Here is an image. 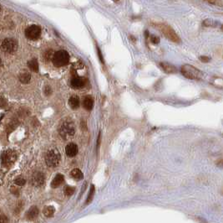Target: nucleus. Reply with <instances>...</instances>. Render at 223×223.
Segmentation results:
<instances>
[{
    "label": "nucleus",
    "instance_id": "f257e3e1",
    "mask_svg": "<svg viewBox=\"0 0 223 223\" xmlns=\"http://www.w3.org/2000/svg\"><path fill=\"white\" fill-rule=\"evenodd\" d=\"M180 72L183 77H185L187 79L194 80V81L202 79L203 77L202 72H200L196 67L189 64L183 65L182 66L180 67Z\"/></svg>",
    "mask_w": 223,
    "mask_h": 223
},
{
    "label": "nucleus",
    "instance_id": "f03ea898",
    "mask_svg": "<svg viewBox=\"0 0 223 223\" xmlns=\"http://www.w3.org/2000/svg\"><path fill=\"white\" fill-rule=\"evenodd\" d=\"M155 26L169 40L175 42V43H179L180 41V37H179V35H178L176 32H175L170 26L163 23L155 24Z\"/></svg>",
    "mask_w": 223,
    "mask_h": 223
},
{
    "label": "nucleus",
    "instance_id": "7ed1b4c3",
    "mask_svg": "<svg viewBox=\"0 0 223 223\" xmlns=\"http://www.w3.org/2000/svg\"><path fill=\"white\" fill-rule=\"evenodd\" d=\"M58 133L63 139H69L74 135V124L70 121H64L58 128Z\"/></svg>",
    "mask_w": 223,
    "mask_h": 223
},
{
    "label": "nucleus",
    "instance_id": "20e7f679",
    "mask_svg": "<svg viewBox=\"0 0 223 223\" xmlns=\"http://www.w3.org/2000/svg\"><path fill=\"white\" fill-rule=\"evenodd\" d=\"M60 159V154L57 149H49L45 155L46 164L49 167H55L59 164Z\"/></svg>",
    "mask_w": 223,
    "mask_h": 223
},
{
    "label": "nucleus",
    "instance_id": "39448f33",
    "mask_svg": "<svg viewBox=\"0 0 223 223\" xmlns=\"http://www.w3.org/2000/svg\"><path fill=\"white\" fill-rule=\"evenodd\" d=\"M53 63L56 66H63L68 63L69 61V56L68 52L65 50H58L55 52L53 56Z\"/></svg>",
    "mask_w": 223,
    "mask_h": 223
},
{
    "label": "nucleus",
    "instance_id": "423d86ee",
    "mask_svg": "<svg viewBox=\"0 0 223 223\" xmlns=\"http://www.w3.org/2000/svg\"><path fill=\"white\" fill-rule=\"evenodd\" d=\"M1 48L6 53H13L18 49V43L14 39H5L2 42Z\"/></svg>",
    "mask_w": 223,
    "mask_h": 223
},
{
    "label": "nucleus",
    "instance_id": "0eeeda50",
    "mask_svg": "<svg viewBox=\"0 0 223 223\" xmlns=\"http://www.w3.org/2000/svg\"><path fill=\"white\" fill-rule=\"evenodd\" d=\"M1 160H2V164H3V166H10L11 164H13L16 160L15 153L11 149L6 150L1 155Z\"/></svg>",
    "mask_w": 223,
    "mask_h": 223
},
{
    "label": "nucleus",
    "instance_id": "6e6552de",
    "mask_svg": "<svg viewBox=\"0 0 223 223\" xmlns=\"http://www.w3.org/2000/svg\"><path fill=\"white\" fill-rule=\"evenodd\" d=\"M41 29L38 25L28 26L25 29V35L29 40H36L40 36Z\"/></svg>",
    "mask_w": 223,
    "mask_h": 223
},
{
    "label": "nucleus",
    "instance_id": "1a4fd4ad",
    "mask_svg": "<svg viewBox=\"0 0 223 223\" xmlns=\"http://www.w3.org/2000/svg\"><path fill=\"white\" fill-rule=\"evenodd\" d=\"M31 183L32 185L39 187L44 184V175L41 172H35L33 173L32 177H31Z\"/></svg>",
    "mask_w": 223,
    "mask_h": 223
},
{
    "label": "nucleus",
    "instance_id": "9d476101",
    "mask_svg": "<svg viewBox=\"0 0 223 223\" xmlns=\"http://www.w3.org/2000/svg\"><path fill=\"white\" fill-rule=\"evenodd\" d=\"M160 66L167 74H174V73L177 72L176 67L174 65L168 63V62H160Z\"/></svg>",
    "mask_w": 223,
    "mask_h": 223
},
{
    "label": "nucleus",
    "instance_id": "9b49d317",
    "mask_svg": "<svg viewBox=\"0 0 223 223\" xmlns=\"http://www.w3.org/2000/svg\"><path fill=\"white\" fill-rule=\"evenodd\" d=\"M65 152L68 157H74L78 153V147L75 144L70 143L66 146Z\"/></svg>",
    "mask_w": 223,
    "mask_h": 223
},
{
    "label": "nucleus",
    "instance_id": "f8f14e48",
    "mask_svg": "<svg viewBox=\"0 0 223 223\" xmlns=\"http://www.w3.org/2000/svg\"><path fill=\"white\" fill-rule=\"evenodd\" d=\"M84 85H85V80L82 77H73V79L71 80V86L73 88H81Z\"/></svg>",
    "mask_w": 223,
    "mask_h": 223
},
{
    "label": "nucleus",
    "instance_id": "ddd939ff",
    "mask_svg": "<svg viewBox=\"0 0 223 223\" xmlns=\"http://www.w3.org/2000/svg\"><path fill=\"white\" fill-rule=\"evenodd\" d=\"M38 213H39V210H38V207L36 206H32L28 209V210L26 213V217L28 220H33L35 218L38 217Z\"/></svg>",
    "mask_w": 223,
    "mask_h": 223
},
{
    "label": "nucleus",
    "instance_id": "4468645a",
    "mask_svg": "<svg viewBox=\"0 0 223 223\" xmlns=\"http://www.w3.org/2000/svg\"><path fill=\"white\" fill-rule=\"evenodd\" d=\"M63 180H64V179H63V174H58L55 177H54V178H53V180H52V182H51V187L52 188L58 187V186L63 182Z\"/></svg>",
    "mask_w": 223,
    "mask_h": 223
},
{
    "label": "nucleus",
    "instance_id": "2eb2a0df",
    "mask_svg": "<svg viewBox=\"0 0 223 223\" xmlns=\"http://www.w3.org/2000/svg\"><path fill=\"white\" fill-rule=\"evenodd\" d=\"M83 105H84V108H85L86 110H91L93 107H94V99H93V98L90 97V96L85 97L84 99Z\"/></svg>",
    "mask_w": 223,
    "mask_h": 223
},
{
    "label": "nucleus",
    "instance_id": "dca6fc26",
    "mask_svg": "<svg viewBox=\"0 0 223 223\" xmlns=\"http://www.w3.org/2000/svg\"><path fill=\"white\" fill-rule=\"evenodd\" d=\"M31 79V75L29 74V72H26V71H23L22 72H20L19 74V81L23 84H27L28 82H30Z\"/></svg>",
    "mask_w": 223,
    "mask_h": 223
},
{
    "label": "nucleus",
    "instance_id": "f3484780",
    "mask_svg": "<svg viewBox=\"0 0 223 223\" xmlns=\"http://www.w3.org/2000/svg\"><path fill=\"white\" fill-rule=\"evenodd\" d=\"M68 104L73 109H76V108H79V99L77 97H75V96H73V97H71L69 98Z\"/></svg>",
    "mask_w": 223,
    "mask_h": 223
},
{
    "label": "nucleus",
    "instance_id": "a211bd4d",
    "mask_svg": "<svg viewBox=\"0 0 223 223\" xmlns=\"http://www.w3.org/2000/svg\"><path fill=\"white\" fill-rule=\"evenodd\" d=\"M70 174H71V176L73 177V179H75V180H82V179H83V177H84V174H83L82 171L79 169H73V170L71 171Z\"/></svg>",
    "mask_w": 223,
    "mask_h": 223
},
{
    "label": "nucleus",
    "instance_id": "6ab92c4d",
    "mask_svg": "<svg viewBox=\"0 0 223 223\" xmlns=\"http://www.w3.org/2000/svg\"><path fill=\"white\" fill-rule=\"evenodd\" d=\"M54 211H55L54 208H53V206H50V205L45 206L43 210V215H45L46 217H52L53 214H54Z\"/></svg>",
    "mask_w": 223,
    "mask_h": 223
},
{
    "label": "nucleus",
    "instance_id": "aec40b11",
    "mask_svg": "<svg viewBox=\"0 0 223 223\" xmlns=\"http://www.w3.org/2000/svg\"><path fill=\"white\" fill-rule=\"evenodd\" d=\"M28 66L29 69L33 72H38V61L35 59H33L28 62Z\"/></svg>",
    "mask_w": 223,
    "mask_h": 223
},
{
    "label": "nucleus",
    "instance_id": "412c9836",
    "mask_svg": "<svg viewBox=\"0 0 223 223\" xmlns=\"http://www.w3.org/2000/svg\"><path fill=\"white\" fill-rule=\"evenodd\" d=\"M202 24L205 27H215L218 24V23L211 19H205V20L203 21Z\"/></svg>",
    "mask_w": 223,
    "mask_h": 223
},
{
    "label": "nucleus",
    "instance_id": "4be33fe9",
    "mask_svg": "<svg viewBox=\"0 0 223 223\" xmlns=\"http://www.w3.org/2000/svg\"><path fill=\"white\" fill-rule=\"evenodd\" d=\"M94 185H91L90 190H89V195H88V197H87L86 204H89V202H91V200H93V198H94Z\"/></svg>",
    "mask_w": 223,
    "mask_h": 223
},
{
    "label": "nucleus",
    "instance_id": "5701e85b",
    "mask_svg": "<svg viewBox=\"0 0 223 223\" xmlns=\"http://www.w3.org/2000/svg\"><path fill=\"white\" fill-rule=\"evenodd\" d=\"M73 192H74V188L72 187V186H66V187L64 188V194H65V195H67V196L72 195L73 194Z\"/></svg>",
    "mask_w": 223,
    "mask_h": 223
},
{
    "label": "nucleus",
    "instance_id": "b1692460",
    "mask_svg": "<svg viewBox=\"0 0 223 223\" xmlns=\"http://www.w3.org/2000/svg\"><path fill=\"white\" fill-rule=\"evenodd\" d=\"M14 182H15V184L17 185H19V186H23L24 184H25V180L24 179H23V178H21V177H19V178H17L15 180H14Z\"/></svg>",
    "mask_w": 223,
    "mask_h": 223
},
{
    "label": "nucleus",
    "instance_id": "393cba45",
    "mask_svg": "<svg viewBox=\"0 0 223 223\" xmlns=\"http://www.w3.org/2000/svg\"><path fill=\"white\" fill-rule=\"evenodd\" d=\"M150 42H152L153 44H158L160 42V39H159V37H157V36L151 35L150 36Z\"/></svg>",
    "mask_w": 223,
    "mask_h": 223
},
{
    "label": "nucleus",
    "instance_id": "a878e982",
    "mask_svg": "<svg viewBox=\"0 0 223 223\" xmlns=\"http://www.w3.org/2000/svg\"><path fill=\"white\" fill-rule=\"evenodd\" d=\"M209 3H210V4H215V5H218L220 6V7H223L222 0H221V1H210Z\"/></svg>",
    "mask_w": 223,
    "mask_h": 223
},
{
    "label": "nucleus",
    "instance_id": "bb28decb",
    "mask_svg": "<svg viewBox=\"0 0 223 223\" xmlns=\"http://www.w3.org/2000/svg\"><path fill=\"white\" fill-rule=\"evenodd\" d=\"M199 59L201 62H204V63H206V62H209L210 61V58L208 56H201L199 57Z\"/></svg>",
    "mask_w": 223,
    "mask_h": 223
},
{
    "label": "nucleus",
    "instance_id": "cd10ccee",
    "mask_svg": "<svg viewBox=\"0 0 223 223\" xmlns=\"http://www.w3.org/2000/svg\"><path fill=\"white\" fill-rule=\"evenodd\" d=\"M7 221V218L4 215L0 212V223H5Z\"/></svg>",
    "mask_w": 223,
    "mask_h": 223
},
{
    "label": "nucleus",
    "instance_id": "c85d7f7f",
    "mask_svg": "<svg viewBox=\"0 0 223 223\" xmlns=\"http://www.w3.org/2000/svg\"><path fill=\"white\" fill-rule=\"evenodd\" d=\"M44 93H45L46 95H50L51 93H52V90H51L50 87H46L45 88H44Z\"/></svg>",
    "mask_w": 223,
    "mask_h": 223
},
{
    "label": "nucleus",
    "instance_id": "c756f323",
    "mask_svg": "<svg viewBox=\"0 0 223 223\" xmlns=\"http://www.w3.org/2000/svg\"><path fill=\"white\" fill-rule=\"evenodd\" d=\"M215 164H216V165H217L218 167L223 168V159H219V160H217V162H216Z\"/></svg>",
    "mask_w": 223,
    "mask_h": 223
},
{
    "label": "nucleus",
    "instance_id": "7c9ffc66",
    "mask_svg": "<svg viewBox=\"0 0 223 223\" xmlns=\"http://www.w3.org/2000/svg\"><path fill=\"white\" fill-rule=\"evenodd\" d=\"M98 54H99V59H100V61H101L102 62H104V60H103V58H102L101 52L99 51V49H98Z\"/></svg>",
    "mask_w": 223,
    "mask_h": 223
},
{
    "label": "nucleus",
    "instance_id": "2f4dec72",
    "mask_svg": "<svg viewBox=\"0 0 223 223\" xmlns=\"http://www.w3.org/2000/svg\"><path fill=\"white\" fill-rule=\"evenodd\" d=\"M1 63H2V61H1V59H0V66H1Z\"/></svg>",
    "mask_w": 223,
    "mask_h": 223
},
{
    "label": "nucleus",
    "instance_id": "473e14b6",
    "mask_svg": "<svg viewBox=\"0 0 223 223\" xmlns=\"http://www.w3.org/2000/svg\"><path fill=\"white\" fill-rule=\"evenodd\" d=\"M221 30H223V25H222V27H221Z\"/></svg>",
    "mask_w": 223,
    "mask_h": 223
},
{
    "label": "nucleus",
    "instance_id": "72a5a7b5",
    "mask_svg": "<svg viewBox=\"0 0 223 223\" xmlns=\"http://www.w3.org/2000/svg\"><path fill=\"white\" fill-rule=\"evenodd\" d=\"M0 12H1V6H0Z\"/></svg>",
    "mask_w": 223,
    "mask_h": 223
}]
</instances>
